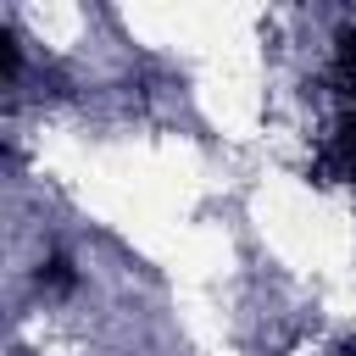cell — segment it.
I'll use <instances>...</instances> for the list:
<instances>
[{
  "label": "cell",
  "mask_w": 356,
  "mask_h": 356,
  "mask_svg": "<svg viewBox=\"0 0 356 356\" xmlns=\"http://www.w3.org/2000/svg\"><path fill=\"white\" fill-rule=\"evenodd\" d=\"M39 284H56V289H67V284H72V261H67V256H50V261L39 267Z\"/></svg>",
  "instance_id": "obj_1"
},
{
  "label": "cell",
  "mask_w": 356,
  "mask_h": 356,
  "mask_svg": "<svg viewBox=\"0 0 356 356\" xmlns=\"http://www.w3.org/2000/svg\"><path fill=\"white\" fill-rule=\"evenodd\" d=\"M334 356H356V339H345V345H339V350H334Z\"/></svg>",
  "instance_id": "obj_2"
}]
</instances>
